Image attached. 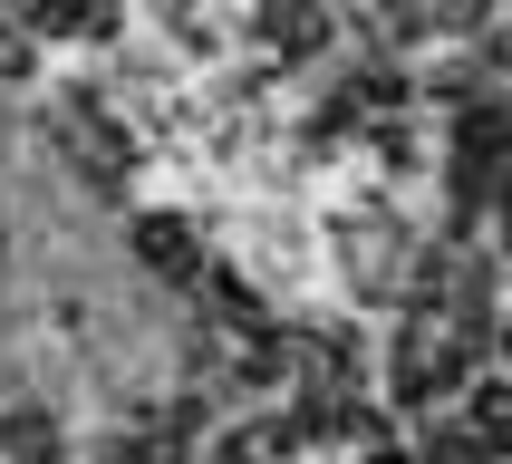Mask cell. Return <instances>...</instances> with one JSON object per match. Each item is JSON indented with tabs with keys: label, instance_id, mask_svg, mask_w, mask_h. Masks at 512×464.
Instances as JSON below:
<instances>
[{
	"label": "cell",
	"instance_id": "cell-6",
	"mask_svg": "<svg viewBox=\"0 0 512 464\" xmlns=\"http://www.w3.org/2000/svg\"><path fill=\"white\" fill-rule=\"evenodd\" d=\"M416 464H493V435L484 426H426V445H416Z\"/></svg>",
	"mask_w": 512,
	"mask_h": 464
},
{
	"label": "cell",
	"instance_id": "cell-4",
	"mask_svg": "<svg viewBox=\"0 0 512 464\" xmlns=\"http://www.w3.org/2000/svg\"><path fill=\"white\" fill-rule=\"evenodd\" d=\"M0 464H68V426L49 406H10L0 416Z\"/></svg>",
	"mask_w": 512,
	"mask_h": 464
},
{
	"label": "cell",
	"instance_id": "cell-8",
	"mask_svg": "<svg viewBox=\"0 0 512 464\" xmlns=\"http://www.w3.org/2000/svg\"><path fill=\"white\" fill-rule=\"evenodd\" d=\"M503 20V0H435V29H455V39H484Z\"/></svg>",
	"mask_w": 512,
	"mask_h": 464
},
{
	"label": "cell",
	"instance_id": "cell-7",
	"mask_svg": "<svg viewBox=\"0 0 512 464\" xmlns=\"http://www.w3.org/2000/svg\"><path fill=\"white\" fill-rule=\"evenodd\" d=\"M464 426H484L493 445H512V368H493L484 387H474V406H464Z\"/></svg>",
	"mask_w": 512,
	"mask_h": 464
},
{
	"label": "cell",
	"instance_id": "cell-10",
	"mask_svg": "<svg viewBox=\"0 0 512 464\" xmlns=\"http://www.w3.org/2000/svg\"><path fill=\"white\" fill-rule=\"evenodd\" d=\"M503 358H512V329H503Z\"/></svg>",
	"mask_w": 512,
	"mask_h": 464
},
{
	"label": "cell",
	"instance_id": "cell-5",
	"mask_svg": "<svg viewBox=\"0 0 512 464\" xmlns=\"http://www.w3.org/2000/svg\"><path fill=\"white\" fill-rule=\"evenodd\" d=\"M339 261H348V271H368V281H387V261H397V223H387V213L339 223Z\"/></svg>",
	"mask_w": 512,
	"mask_h": 464
},
{
	"label": "cell",
	"instance_id": "cell-9",
	"mask_svg": "<svg viewBox=\"0 0 512 464\" xmlns=\"http://www.w3.org/2000/svg\"><path fill=\"white\" fill-rule=\"evenodd\" d=\"M484 68H512V0H503V20L484 29Z\"/></svg>",
	"mask_w": 512,
	"mask_h": 464
},
{
	"label": "cell",
	"instance_id": "cell-1",
	"mask_svg": "<svg viewBox=\"0 0 512 464\" xmlns=\"http://www.w3.org/2000/svg\"><path fill=\"white\" fill-rule=\"evenodd\" d=\"M252 39L281 58H319L339 39V0H252Z\"/></svg>",
	"mask_w": 512,
	"mask_h": 464
},
{
	"label": "cell",
	"instance_id": "cell-2",
	"mask_svg": "<svg viewBox=\"0 0 512 464\" xmlns=\"http://www.w3.org/2000/svg\"><path fill=\"white\" fill-rule=\"evenodd\" d=\"M455 174L464 184H484V174L512 184V97H474L455 116Z\"/></svg>",
	"mask_w": 512,
	"mask_h": 464
},
{
	"label": "cell",
	"instance_id": "cell-3",
	"mask_svg": "<svg viewBox=\"0 0 512 464\" xmlns=\"http://www.w3.org/2000/svg\"><path fill=\"white\" fill-rule=\"evenodd\" d=\"M136 261L165 271V281H184V290L213 271V252H203V232L184 223V213H136Z\"/></svg>",
	"mask_w": 512,
	"mask_h": 464
}]
</instances>
